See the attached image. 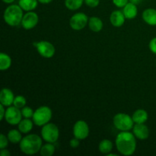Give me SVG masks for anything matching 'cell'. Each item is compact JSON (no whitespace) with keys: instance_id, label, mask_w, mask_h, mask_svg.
Wrapping results in <instances>:
<instances>
[{"instance_id":"1","label":"cell","mask_w":156,"mask_h":156,"mask_svg":"<svg viewBox=\"0 0 156 156\" xmlns=\"http://www.w3.org/2000/svg\"><path fill=\"white\" fill-rule=\"evenodd\" d=\"M133 133L121 131L115 140L116 148L119 153L125 156L132 155L136 149V140Z\"/></svg>"},{"instance_id":"2","label":"cell","mask_w":156,"mask_h":156,"mask_svg":"<svg viewBox=\"0 0 156 156\" xmlns=\"http://www.w3.org/2000/svg\"><path fill=\"white\" fill-rule=\"evenodd\" d=\"M43 145V139L37 134H28L23 137L19 143L20 150L25 155H31L40 152Z\"/></svg>"},{"instance_id":"3","label":"cell","mask_w":156,"mask_h":156,"mask_svg":"<svg viewBox=\"0 0 156 156\" xmlns=\"http://www.w3.org/2000/svg\"><path fill=\"white\" fill-rule=\"evenodd\" d=\"M24 16V11L19 5L12 4L8 6L3 13V19L8 25L16 27L19 25Z\"/></svg>"},{"instance_id":"4","label":"cell","mask_w":156,"mask_h":156,"mask_svg":"<svg viewBox=\"0 0 156 156\" xmlns=\"http://www.w3.org/2000/svg\"><path fill=\"white\" fill-rule=\"evenodd\" d=\"M53 116V112L48 106H41L34 111L33 120L35 125L38 126H43L47 123H50Z\"/></svg>"},{"instance_id":"5","label":"cell","mask_w":156,"mask_h":156,"mask_svg":"<svg viewBox=\"0 0 156 156\" xmlns=\"http://www.w3.org/2000/svg\"><path fill=\"white\" fill-rule=\"evenodd\" d=\"M113 123L116 129L120 131H129L133 129L134 121L132 117L125 113H118L113 118Z\"/></svg>"},{"instance_id":"6","label":"cell","mask_w":156,"mask_h":156,"mask_svg":"<svg viewBox=\"0 0 156 156\" xmlns=\"http://www.w3.org/2000/svg\"><path fill=\"white\" fill-rule=\"evenodd\" d=\"M41 134L45 142L55 143L59 137V128L54 123H48L42 126Z\"/></svg>"},{"instance_id":"7","label":"cell","mask_w":156,"mask_h":156,"mask_svg":"<svg viewBox=\"0 0 156 156\" xmlns=\"http://www.w3.org/2000/svg\"><path fill=\"white\" fill-rule=\"evenodd\" d=\"M34 46L37 49L38 53L42 57L46 58V59L52 58L56 53V49H55L54 45L49 41H38V42H34Z\"/></svg>"},{"instance_id":"8","label":"cell","mask_w":156,"mask_h":156,"mask_svg":"<svg viewBox=\"0 0 156 156\" xmlns=\"http://www.w3.org/2000/svg\"><path fill=\"white\" fill-rule=\"evenodd\" d=\"M88 15L83 12H78L74 14L69 19V25L73 30H82L88 24Z\"/></svg>"},{"instance_id":"9","label":"cell","mask_w":156,"mask_h":156,"mask_svg":"<svg viewBox=\"0 0 156 156\" xmlns=\"http://www.w3.org/2000/svg\"><path fill=\"white\" fill-rule=\"evenodd\" d=\"M22 114H21V111L19 108H16L13 105V106L8 107L6 108L5 115V120L9 124L12 125V126H15V125H18V123L21 122L22 120Z\"/></svg>"},{"instance_id":"10","label":"cell","mask_w":156,"mask_h":156,"mask_svg":"<svg viewBox=\"0 0 156 156\" xmlns=\"http://www.w3.org/2000/svg\"><path fill=\"white\" fill-rule=\"evenodd\" d=\"M73 133L76 138L80 140H85L89 135V126L84 120H78L73 126Z\"/></svg>"},{"instance_id":"11","label":"cell","mask_w":156,"mask_h":156,"mask_svg":"<svg viewBox=\"0 0 156 156\" xmlns=\"http://www.w3.org/2000/svg\"><path fill=\"white\" fill-rule=\"evenodd\" d=\"M38 22H39L38 15L34 11H30L24 14L21 24L23 28L25 30H31L37 25Z\"/></svg>"},{"instance_id":"12","label":"cell","mask_w":156,"mask_h":156,"mask_svg":"<svg viewBox=\"0 0 156 156\" xmlns=\"http://www.w3.org/2000/svg\"><path fill=\"white\" fill-rule=\"evenodd\" d=\"M133 133L138 140H146L149 136V129L145 123H135L133 127Z\"/></svg>"},{"instance_id":"13","label":"cell","mask_w":156,"mask_h":156,"mask_svg":"<svg viewBox=\"0 0 156 156\" xmlns=\"http://www.w3.org/2000/svg\"><path fill=\"white\" fill-rule=\"evenodd\" d=\"M15 98L13 91L10 88H3L0 92V104L4 105L5 108L12 106L13 105Z\"/></svg>"},{"instance_id":"14","label":"cell","mask_w":156,"mask_h":156,"mask_svg":"<svg viewBox=\"0 0 156 156\" xmlns=\"http://www.w3.org/2000/svg\"><path fill=\"white\" fill-rule=\"evenodd\" d=\"M126 19V18L123 11L120 10L114 11L110 16V21H111V24L115 27H120L123 26Z\"/></svg>"},{"instance_id":"15","label":"cell","mask_w":156,"mask_h":156,"mask_svg":"<svg viewBox=\"0 0 156 156\" xmlns=\"http://www.w3.org/2000/svg\"><path fill=\"white\" fill-rule=\"evenodd\" d=\"M142 17L145 22L150 26L156 25V9L149 8L143 11Z\"/></svg>"},{"instance_id":"16","label":"cell","mask_w":156,"mask_h":156,"mask_svg":"<svg viewBox=\"0 0 156 156\" xmlns=\"http://www.w3.org/2000/svg\"><path fill=\"white\" fill-rule=\"evenodd\" d=\"M123 12L124 14L125 17L126 19L132 20L134 19L138 15V8H137V5L133 4V3L129 2L123 8Z\"/></svg>"},{"instance_id":"17","label":"cell","mask_w":156,"mask_h":156,"mask_svg":"<svg viewBox=\"0 0 156 156\" xmlns=\"http://www.w3.org/2000/svg\"><path fill=\"white\" fill-rule=\"evenodd\" d=\"M88 27L93 32H100L103 29L104 24L102 20L100 18L96 16H93L89 18L88 20Z\"/></svg>"},{"instance_id":"18","label":"cell","mask_w":156,"mask_h":156,"mask_svg":"<svg viewBox=\"0 0 156 156\" xmlns=\"http://www.w3.org/2000/svg\"><path fill=\"white\" fill-rule=\"evenodd\" d=\"M132 118L135 123H145L148 120L149 115L146 110L138 109L134 111Z\"/></svg>"},{"instance_id":"19","label":"cell","mask_w":156,"mask_h":156,"mask_svg":"<svg viewBox=\"0 0 156 156\" xmlns=\"http://www.w3.org/2000/svg\"><path fill=\"white\" fill-rule=\"evenodd\" d=\"M34 123L33 120H30V118H24L21 120L18 125V129L21 131L22 133L27 134L32 130Z\"/></svg>"},{"instance_id":"20","label":"cell","mask_w":156,"mask_h":156,"mask_svg":"<svg viewBox=\"0 0 156 156\" xmlns=\"http://www.w3.org/2000/svg\"><path fill=\"white\" fill-rule=\"evenodd\" d=\"M38 0H19L18 5L24 12L34 11L38 5Z\"/></svg>"},{"instance_id":"21","label":"cell","mask_w":156,"mask_h":156,"mask_svg":"<svg viewBox=\"0 0 156 156\" xmlns=\"http://www.w3.org/2000/svg\"><path fill=\"white\" fill-rule=\"evenodd\" d=\"M22 133L19 130V129H12L9 131L7 134V137L9 139V142L12 143V144H18L20 143V142L22 140Z\"/></svg>"},{"instance_id":"22","label":"cell","mask_w":156,"mask_h":156,"mask_svg":"<svg viewBox=\"0 0 156 156\" xmlns=\"http://www.w3.org/2000/svg\"><path fill=\"white\" fill-rule=\"evenodd\" d=\"M113 143L109 140H103L102 141H101V143H99L98 146V149L100 151L101 153L104 154V155H108L110 152H111L113 149Z\"/></svg>"},{"instance_id":"23","label":"cell","mask_w":156,"mask_h":156,"mask_svg":"<svg viewBox=\"0 0 156 156\" xmlns=\"http://www.w3.org/2000/svg\"><path fill=\"white\" fill-rule=\"evenodd\" d=\"M12 66V59L10 56L5 53H1L0 54V69L2 71L9 69Z\"/></svg>"},{"instance_id":"24","label":"cell","mask_w":156,"mask_h":156,"mask_svg":"<svg viewBox=\"0 0 156 156\" xmlns=\"http://www.w3.org/2000/svg\"><path fill=\"white\" fill-rule=\"evenodd\" d=\"M56 148L53 143H47L46 144L42 145L41 150H40V155L41 156H52L54 154Z\"/></svg>"},{"instance_id":"25","label":"cell","mask_w":156,"mask_h":156,"mask_svg":"<svg viewBox=\"0 0 156 156\" xmlns=\"http://www.w3.org/2000/svg\"><path fill=\"white\" fill-rule=\"evenodd\" d=\"M84 3V0H65V6L70 11H76L80 9Z\"/></svg>"},{"instance_id":"26","label":"cell","mask_w":156,"mask_h":156,"mask_svg":"<svg viewBox=\"0 0 156 156\" xmlns=\"http://www.w3.org/2000/svg\"><path fill=\"white\" fill-rule=\"evenodd\" d=\"M26 98L22 95H18L15 98V100H14L13 105L16 108H19V109H21L24 107L26 106Z\"/></svg>"},{"instance_id":"27","label":"cell","mask_w":156,"mask_h":156,"mask_svg":"<svg viewBox=\"0 0 156 156\" xmlns=\"http://www.w3.org/2000/svg\"><path fill=\"white\" fill-rule=\"evenodd\" d=\"M21 111L24 118H32V117H33L34 111L33 109L30 108V107L28 106L24 107L23 108H21Z\"/></svg>"},{"instance_id":"28","label":"cell","mask_w":156,"mask_h":156,"mask_svg":"<svg viewBox=\"0 0 156 156\" xmlns=\"http://www.w3.org/2000/svg\"><path fill=\"white\" fill-rule=\"evenodd\" d=\"M9 140L6 136H5L4 134H1L0 135V149H5L9 145Z\"/></svg>"},{"instance_id":"29","label":"cell","mask_w":156,"mask_h":156,"mask_svg":"<svg viewBox=\"0 0 156 156\" xmlns=\"http://www.w3.org/2000/svg\"><path fill=\"white\" fill-rule=\"evenodd\" d=\"M84 3L90 8H96L98 6L100 0H84Z\"/></svg>"},{"instance_id":"30","label":"cell","mask_w":156,"mask_h":156,"mask_svg":"<svg viewBox=\"0 0 156 156\" xmlns=\"http://www.w3.org/2000/svg\"><path fill=\"white\" fill-rule=\"evenodd\" d=\"M113 3L117 8H122L123 9L126 4L129 2V0H112Z\"/></svg>"},{"instance_id":"31","label":"cell","mask_w":156,"mask_h":156,"mask_svg":"<svg viewBox=\"0 0 156 156\" xmlns=\"http://www.w3.org/2000/svg\"><path fill=\"white\" fill-rule=\"evenodd\" d=\"M149 50L154 54H156V37L152 38L149 44Z\"/></svg>"},{"instance_id":"32","label":"cell","mask_w":156,"mask_h":156,"mask_svg":"<svg viewBox=\"0 0 156 156\" xmlns=\"http://www.w3.org/2000/svg\"><path fill=\"white\" fill-rule=\"evenodd\" d=\"M79 144H80V140L74 137L73 139H72L69 142V146H71L73 149H76V148L79 147Z\"/></svg>"},{"instance_id":"33","label":"cell","mask_w":156,"mask_h":156,"mask_svg":"<svg viewBox=\"0 0 156 156\" xmlns=\"http://www.w3.org/2000/svg\"><path fill=\"white\" fill-rule=\"evenodd\" d=\"M5 112H6L5 107L4 105H2L0 104V119H1V120H4L5 119Z\"/></svg>"},{"instance_id":"34","label":"cell","mask_w":156,"mask_h":156,"mask_svg":"<svg viewBox=\"0 0 156 156\" xmlns=\"http://www.w3.org/2000/svg\"><path fill=\"white\" fill-rule=\"evenodd\" d=\"M0 155L1 156H10L11 153L8 149H1V152H0Z\"/></svg>"},{"instance_id":"35","label":"cell","mask_w":156,"mask_h":156,"mask_svg":"<svg viewBox=\"0 0 156 156\" xmlns=\"http://www.w3.org/2000/svg\"><path fill=\"white\" fill-rule=\"evenodd\" d=\"M53 1V0H38V2L41 3V4H49V3H50Z\"/></svg>"},{"instance_id":"36","label":"cell","mask_w":156,"mask_h":156,"mask_svg":"<svg viewBox=\"0 0 156 156\" xmlns=\"http://www.w3.org/2000/svg\"><path fill=\"white\" fill-rule=\"evenodd\" d=\"M142 1H143V0H129V2H130L133 3V4H135V5L140 4V3L142 2Z\"/></svg>"},{"instance_id":"37","label":"cell","mask_w":156,"mask_h":156,"mask_svg":"<svg viewBox=\"0 0 156 156\" xmlns=\"http://www.w3.org/2000/svg\"><path fill=\"white\" fill-rule=\"evenodd\" d=\"M2 1L4 3H5V4H12V3H13L15 0H2Z\"/></svg>"},{"instance_id":"38","label":"cell","mask_w":156,"mask_h":156,"mask_svg":"<svg viewBox=\"0 0 156 156\" xmlns=\"http://www.w3.org/2000/svg\"><path fill=\"white\" fill-rule=\"evenodd\" d=\"M107 155L108 156H118V155H117V154H113V153H111V152H110L109 154H108Z\"/></svg>"},{"instance_id":"39","label":"cell","mask_w":156,"mask_h":156,"mask_svg":"<svg viewBox=\"0 0 156 156\" xmlns=\"http://www.w3.org/2000/svg\"><path fill=\"white\" fill-rule=\"evenodd\" d=\"M155 66H156V62H155Z\"/></svg>"}]
</instances>
